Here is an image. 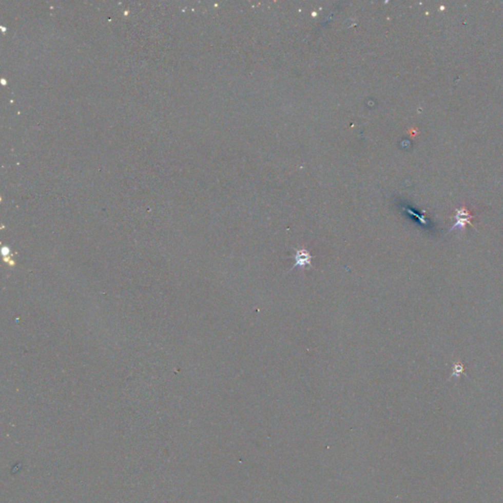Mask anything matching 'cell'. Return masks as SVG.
<instances>
[{"mask_svg":"<svg viewBox=\"0 0 503 503\" xmlns=\"http://www.w3.org/2000/svg\"><path fill=\"white\" fill-rule=\"evenodd\" d=\"M453 218H455L456 221H455L454 225L450 228L448 233H450L451 231H453L455 229L463 230L467 224L473 225L472 219L474 218V216L464 206L455 210V215L453 216Z\"/></svg>","mask_w":503,"mask_h":503,"instance_id":"1","label":"cell"},{"mask_svg":"<svg viewBox=\"0 0 503 503\" xmlns=\"http://www.w3.org/2000/svg\"><path fill=\"white\" fill-rule=\"evenodd\" d=\"M293 259H294V264L292 266L291 269L295 268V267H306V266H309V267H312V259L313 257L311 256L309 251H307L306 249H299V250H296L295 251V254L293 255Z\"/></svg>","mask_w":503,"mask_h":503,"instance_id":"2","label":"cell"},{"mask_svg":"<svg viewBox=\"0 0 503 503\" xmlns=\"http://www.w3.org/2000/svg\"><path fill=\"white\" fill-rule=\"evenodd\" d=\"M463 373H464V365L461 362L454 363L453 369H452V374H451L450 377H461L463 375Z\"/></svg>","mask_w":503,"mask_h":503,"instance_id":"3","label":"cell"}]
</instances>
